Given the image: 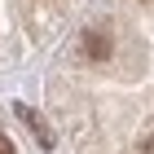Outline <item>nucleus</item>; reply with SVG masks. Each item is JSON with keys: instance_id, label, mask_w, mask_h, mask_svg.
I'll list each match as a JSON object with an SVG mask.
<instances>
[{"instance_id": "obj_2", "label": "nucleus", "mask_w": 154, "mask_h": 154, "mask_svg": "<svg viewBox=\"0 0 154 154\" xmlns=\"http://www.w3.org/2000/svg\"><path fill=\"white\" fill-rule=\"evenodd\" d=\"M18 115H22L26 123H31V132L40 137V145H44V150H53V132H48V123H44V119H40L31 106H18Z\"/></svg>"}, {"instance_id": "obj_4", "label": "nucleus", "mask_w": 154, "mask_h": 154, "mask_svg": "<svg viewBox=\"0 0 154 154\" xmlns=\"http://www.w3.org/2000/svg\"><path fill=\"white\" fill-rule=\"evenodd\" d=\"M141 154H154V137H150V141H145V145H141Z\"/></svg>"}, {"instance_id": "obj_1", "label": "nucleus", "mask_w": 154, "mask_h": 154, "mask_svg": "<svg viewBox=\"0 0 154 154\" xmlns=\"http://www.w3.org/2000/svg\"><path fill=\"white\" fill-rule=\"evenodd\" d=\"M84 53H88V57H110V31L106 26H93V31H88V35H84Z\"/></svg>"}, {"instance_id": "obj_3", "label": "nucleus", "mask_w": 154, "mask_h": 154, "mask_svg": "<svg viewBox=\"0 0 154 154\" xmlns=\"http://www.w3.org/2000/svg\"><path fill=\"white\" fill-rule=\"evenodd\" d=\"M0 154H13V145H9V137L0 132Z\"/></svg>"}]
</instances>
